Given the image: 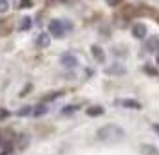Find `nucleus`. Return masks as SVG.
I'll return each instance as SVG.
<instances>
[{
  "mask_svg": "<svg viewBox=\"0 0 159 155\" xmlns=\"http://www.w3.org/2000/svg\"><path fill=\"white\" fill-rule=\"evenodd\" d=\"M96 139H98L99 143H107V144L121 143L125 139V130L118 125H105V126H101V128H98Z\"/></svg>",
  "mask_w": 159,
  "mask_h": 155,
  "instance_id": "obj_1",
  "label": "nucleus"
},
{
  "mask_svg": "<svg viewBox=\"0 0 159 155\" xmlns=\"http://www.w3.org/2000/svg\"><path fill=\"white\" fill-rule=\"evenodd\" d=\"M65 27H67V25H63L61 20H52L49 24V34L56 36V38H61V36L65 34Z\"/></svg>",
  "mask_w": 159,
  "mask_h": 155,
  "instance_id": "obj_2",
  "label": "nucleus"
},
{
  "mask_svg": "<svg viewBox=\"0 0 159 155\" xmlns=\"http://www.w3.org/2000/svg\"><path fill=\"white\" fill-rule=\"evenodd\" d=\"M116 107H123V108H132V110H141V103L136 99H116L114 101Z\"/></svg>",
  "mask_w": 159,
  "mask_h": 155,
  "instance_id": "obj_3",
  "label": "nucleus"
},
{
  "mask_svg": "<svg viewBox=\"0 0 159 155\" xmlns=\"http://www.w3.org/2000/svg\"><path fill=\"white\" fill-rule=\"evenodd\" d=\"M13 139H15V134H13L11 130H7V128H2V130H0V144L2 146L11 144Z\"/></svg>",
  "mask_w": 159,
  "mask_h": 155,
  "instance_id": "obj_4",
  "label": "nucleus"
},
{
  "mask_svg": "<svg viewBox=\"0 0 159 155\" xmlns=\"http://www.w3.org/2000/svg\"><path fill=\"white\" fill-rule=\"evenodd\" d=\"M60 61H61V65H63L65 69H74L76 65H78V60H76L74 54H63Z\"/></svg>",
  "mask_w": 159,
  "mask_h": 155,
  "instance_id": "obj_5",
  "label": "nucleus"
},
{
  "mask_svg": "<svg viewBox=\"0 0 159 155\" xmlns=\"http://www.w3.org/2000/svg\"><path fill=\"white\" fill-rule=\"evenodd\" d=\"M132 34L139 40L145 38V36H147V25H145V24H134V25H132Z\"/></svg>",
  "mask_w": 159,
  "mask_h": 155,
  "instance_id": "obj_6",
  "label": "nucleus"
},
{
  "mask_svg": "<svg viewBox=\"0 0 159 155\" xmlns=\"http://www.w3.org/2000/svg\"><path fill=\"white\" fill-rule=\"evenodd\" d=\"M36 45L40 49H47L51 45V34L49 33H42L38 38H36Z\"/></svg>",
  "mask_w": 159,
  "mask_h": 155,
  "instance_id": "obj_7",
  "label": "nucleus"
},
{
  "mask_svg": "<svg viewBox=\"0 0 159 155\" xmlns=\"http://www.w3.org/2000/svg\"><path fill=\"white\" fill-rule=\"evenodd\" d=\"M90 52H92V56L98 60L99 63H103V61H105V52H103V49H101V47L92 45V47H90Z\"/></svg>",
  "mask_w": 159,
  "mask_h": 155,
  "instance_id": "obj_8",
  "label": "nucleus"
},
{
  "mask_svg": "<svg viewBox=\"0 0 159 155\" xmlns=\"http://www.w3.org/2000/svg\"><path fill=\"white\" fill-rule=\"evenodd\" d=\"M157 49H159V38L157 36H150V38L147 40V51L154 52V51H157Z\"/></svg>",
  "mask_w": 159,
  "mask_h": 155,
  "instance_id": "obj_9",
  "label": "nucleus"
},
{
  "mask_svg": "<svg viewBox=\"0 0 159 155\" xmlns=\"http://www.w3.org/2000/svg\"><path fill=\"white\" fill-rule=\"evenodd\" d=\"M141 153L143 155H159V150L152 144H141Z\"/></svg>",
  "mask_w": 159,
  "mask_h": 155,
  "instance_id": "obj_10",
  "label": "nucleus"
},
{
  "mask_svg": "<svg viewBox=\"0 0 159 155\" xmlns=\"http://www.w3.org/2000/svg\"><path fill=\"white\" fill-rule=\"evenodd\" d=\"M105 110H103V107H89L87 108V116L90 117H96V116H101Z\"/></svg>",
  "mask_w": 159,
  "mask_h": 155,
  "instance_id": "obj_11",
  "label": "nucleus"
},
{
  "mask_svg": "<svg viewBox=\"0 0 159 155\" xmlns=\"http://www.w3.org/2000/svg\"><path fill=\"white\" fill-rule=\"evenodd\" d=\"M105 72H107V74H125V67H121V65H114V67L105 69Z\"/></svg>",
  "mask_w": 159,
  "mask_h": 155,
  "instance_id": "obj_12",
  "label": "nucleus"
},
{
  "mask_svg": "<svg viewBox=\"0 0 159 155\" xmlns=\"http://www.w3.org/2000/svg\"><path fill=\"white\" fill-rule=\"evenodd\" d=\"M11 33V24H7V22H0V36H6V34H9Z\"/></svg>",
  "mask_w": 159,
  "mask_h": 155,
  "instance_id": "obj_13",
  "label": "nucleus"
},
{
  "mask_svg": "<svg viewBox=\"0 0 159 155\" xmlns=\"http://www.w3.org/2000/svg\"><path fill=\"white\" fill-rule=\"evenodd\" d=\"M31 25H33L31 18H29V16H25V18H22V22H20V27H18V29H20V31H27V29H31Z\"/></svg>",
  "mask_w": 159,
  "mask_h": 155,
  "instance_id": "obj_14",
  "label": "nucleus"
},
{
  "mask_svg": "<svg viewBox=\"0 0 159 155\" xmlns=\"http://www.w3.org/2000/svg\"><path fill=\"white\" fill-rule=\"evenodd\" d=\"M27 144H29V137L25 135V134L18 135V150H24Z\"/></svg>",
  "mask_w": 159,
  "mask_h": 155,
  "instance_id": "obj_15",
  "label": "nucleus"
},
{
  "mask_svg": "<svg viewBox=\"0 0 159 155\" xmlns=\"http://www.w3.org/2000/svg\"><path fill=\"white\" fill-rule=\"evenodd\" d=\"M47 110H49V108L45 107V105H38V107L33 110V114L36 117H40V116H43V114H47Z\"/></svg>",
  "mask_w": 159,
  "mask_h": 155,
  "instance_id": "obj_16",
  "label": "nucleus"
},
{
  "mask_svg": "<svg viewBox=\"0 0 159 155\" xmlns=\"http://www.w3.org/2000/svg\"><path fill=\"white\" fill-rule=\"evenodd\" d=\"M9 9V0H0V13H6Z\"/></svg>",
  "mask_w": 159,
  "mask_h": 155,
  "instance_id": "obj_17",
  "label": "nucleus"
},
{
  "mask_svg": "<svg viewBox=\"0 0 159 155\" xmlns=\"http://www.w3.org/2000/svg\"><path fill=\"white\" fill-rule=\"evenodd\" d=\"M33 112V107H25V108H20L18 110V116H29Z\"/></svg>",
  "mask_w": 159,
  "mask_h": 155,
  "instance_id": "obj_18",
  "label": "nucleus"
},
{
  "mask_svg": "<svg viewBox=\"0 0 159 155\" xmlns=\"http://www.w3.org/2000/svg\"><path fill=\"white\" fill-rule=\"evenodd\" d=\"M63 94V92H54V94H49V96H45V101H51V99H56Z\"/></svg>",
  "mask_w": 159,
  "mask_h": 155,
  "instance_id": "obj_19",
  "label": "nucleus"
},
{
  "mask_svg": "<svg viewBox=\"0 0 159 155\" xmlns=\"http://www.w3.org/2000/svg\"><path fill=\"white\" fill-rule=\"evenodd\" d=\"M33 2L31 0H20V7H31Z\"/></svg>",
  "mask_w": 159,
  "mask_h": 155,
  "instance_id": "obj_20",
  "label": "nucleus"
},
{
  "mask_svg": "<svg viewBox=\"0 0 159 155\" xmlns=\"http://www.w3.org/2000/svg\"><path fill=\"white\" fill-rule=\"evenodd\" d=\"M107 4H109V6H112V7H116L118 4H121V0H107Z\"/></svg>",
  "mask_w": 159,
  "mask_h": 155,
  "instance_id": "obj_21",
  "label": "nucleus"
},
{
  "mask_svg": "<svg viewBox=\"0 0 159 155\" xmlns=\"http://www.w3.org/2000/svg\"><path fill=\"white\" fill-rule=\"evenodd\" d=\"M145 70H147V72H150L152 76H156V74H157V72H156V70H154L152 67H145Z\"/></svg>",
  "mask_w": 159,
  "mask_h": 155,
  "instance_id": "obj_22",
  "label": "nucleus"
},
{
  "mask_svg": "<svg viewBox=\"0 0 159 155\" xmlns=\"http://www.w3.org/2000/svg\"><path fill=\"white\" fill-rule=\"evenodd\" d=\"M76 108H78V107H72V105H70L69 108H65V110H63V114H69V112H72V110H76Z\"/></svg>",
  "mask_w": 159,
  "mask_h": 155,
  "instance_id": "obj_23",
  "label": "nucleus"
},
{
  "mask_svg": "<svg viewBox=\"0 0 159 155\" xmlns=\"http://www.w3.org/2000/svg\"><path fill=\"white\" fill-rule=\"evenodd\" d=\"M154 130H156V132L159 134V125H154Z\"/></svg>",
  "mask_w": 159,
  "mask_h": 155,
  "instance_id": "obj_24",
  "label": "nucleus"
}]
</instances>
